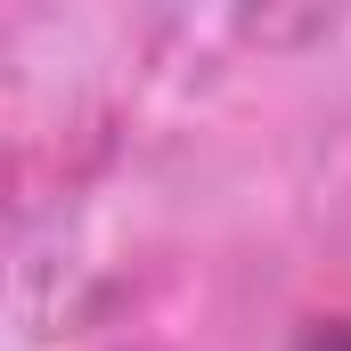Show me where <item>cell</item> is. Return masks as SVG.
Segmentation results:
<instances>
[{"mask_svg":"<svg viewBox=\"0 0 351 351\" xmlns=\"http://www.w3.org/2000/svg\"><path fill=\"white\" fill-rule=\"evenodd\" d=\"M302 351H351V319H311L302 327Z\"/></svg>","mask_w":351,"mask_h":351,"instance_id":"obj_1","label":"cell"}]
</instances>
